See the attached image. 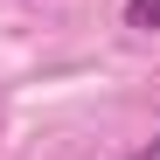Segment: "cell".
<instances>
[{
	"label": "cell",
	"mask_w": 160,
	"mask_h": 160,
	"mask_svg": "<svg viewBox=\"0 0 160 160\" xmlns=\"http://www.w3.org/2000/svg\"><path fill=\"white\" fill-rule=\"evenodd\" d=\"M125 160H160V132H153V139H146L139 153H125Z\"/></svg>",
	"instance_id": "obj_2"
},
{
	"label": "cell",
	"mask_w": 160,
	"mask_h": 160,
	"mask_svg": "<svg viewBox=\"0 0 160 160\" xmlns=\"http://www.w3.org/2000/svg\"><path fill=\"white\" fill-rule=\"evenodd\" d=\"M125 28H139V35H160V0H125Z\"/></svg>",
	"instance_id": "obj_1"
}]
</instances>
